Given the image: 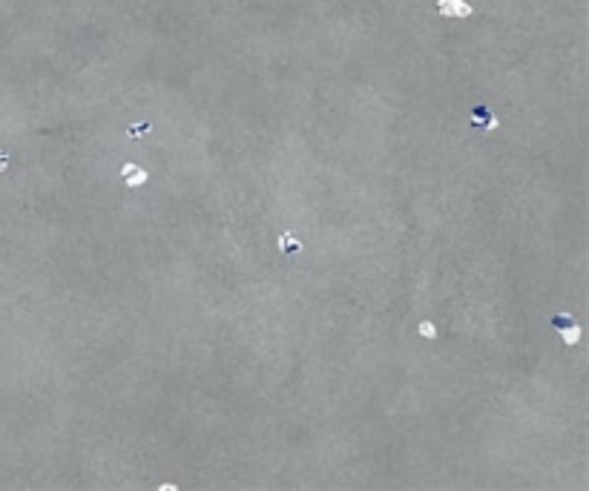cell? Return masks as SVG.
I'll return each mask as SVG.
<instances>
[{"instance_id": "obj_7", "label": "cell", "mask_w": 589, "mask_h": 491, "mask_svg": "<svg viewBox=\"0 0 589 491\" xmlns=\"http://www.w3.org/2000/svg\"><path fill=\"white\" fill-rule=\"evenodd\" d=\"M420 336H425V339H434V336H437V328L431 325V322H420Z\"/></svg>"}, {"instance_id": "obj_4", "label": "cell", "mask_w": 589, "mask_h": 491, "mask_svg": "<svg viewBox=\"0 0 589 491\" xmlns=\"http://www.w3.org/2000/svg\"><path fill=\"white\" fill-rule=\"evenodd\" d=\"M472 121H474V127H489V130H495V127H497V121H495V118H489L483 109H474Z\"/></svg>"}, {"instance_id": "obj_5", "label": "cell", "mask_w": 589, "mask_h": 491, "mask_svg": "<svg viewBox=\"0 0 589 491\" xmlns=\"http://www.w3.org/2000/svg\"><path fill=\"white\" fill-rule=\"evenodd\" d=\"M279 247H282L285 253H296V250H299V241L291 236V233H285V236L279 238Z\"/></svg>"}, {"instance_id": "obj_2", "label": "cell", "mask_w": 589, "mask_h": 491, "mask_svg": "<svg viewBox=\"0 0 589 491\" xmlns=\"http://www.w3.org/2000/svg\"><path fill=\"white\" fill-rule=\"evenodd\" d=\"M121 175H124V181L130 184V187H144L147 178H150V175H147V170H141L138 164H127L124 170H121Z\"/></svg>"}, {"instance_id": "obj_9", "label": "cell", "mask_w": 589, "mask_h": 491, "mask_svg": "<svg viewBox=\"0 0 589 491\" xmlns=\"http://www.w3.org/2000/svg\"><path fill=\"white\" fill-rule=\"evenodd\" d=\"M6 167H9V155H6V152H0V173H3Z\"/></svg>"}, {"instance_id": "obj_3", "label": "cell", "mask_w": 589, "mask_h": 491, "mask_svg": "<svg viewBox=\"0 0 589 491\" xmlns=\"http://www.w3.org/2000/svg\"><path fill=\"white\" fill-rule=\"evenodd\" d=\"M560 336H563V342H566V345H578V342H581V328H578V325L560 328Z\"/></svg>"}, {"instance_id": "obj_6", "label": "cell", "mask_w": 589, "mask_h": 491, "mask_svg": "<svg viewBox=\"0 0 589 491\" xmlns=\"http://www.w3.org/2000/svg\"><path fill=\"white\" fill-rule=\"evenodd\" d=\"M147 130H150V124H147V121H138L135 127H130V130H127V135H130V138H141Z\"/></svg>"}, {"instance_id": "obj_1", "label": "cell", "mask_w": 589, "mask_h": 491, "mask_svg": "<svg viewBox=\"0 0 589 491\" xmlns=\"http://www.w3.org/2000/svg\"><path fill=\"white\" fill-rule=\"evenodd\" d=\"M437 9L443 17H472V3L465 0H437Z\"/></svg>"}, {"instance_id": "obj_8", "label": "cell", "mask_w": 589, "mask_h": 491, "mask_svg": "<svg viewBox=\"0 0 589 491\" xmlns=\"http://www.w3.org/2000/svg\"><path fill=\"white\" fill-rule=\"evenodd\" d=\"M552 325L555 328H566V325H572V316H563V313H560V316L552 319Z\"/></svg>"}]
</instances>
